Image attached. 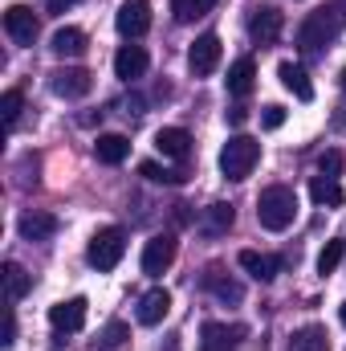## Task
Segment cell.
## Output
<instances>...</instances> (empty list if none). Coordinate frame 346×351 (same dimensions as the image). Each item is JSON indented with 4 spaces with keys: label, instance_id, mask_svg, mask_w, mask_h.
Returning <instances> with one entry per match:
<instances>
[{
    "label": "cell",
    "instance_id": "6da1fadb",
    "mask_svg": "<svg viewBox=\"0 0 346 351\" xmlns=\"http://www.w3.org/2000/svg\"><path fill=\"white\" fill-rule=\"evenodd\" d=\"M343 29H346V4L343 0H330V4L314 8V12L302 21V29H297V45H302L306 53H314V49L338 41Z\"/></svg>",
    "mask_w": 346,
    "mask_h": 351
},
{
    "label": "cell",
    "instance_id": "7a4b0ae2",
    "mask_svg": "<svg viewBox=\"0 0 346 351\" xmlns=\"http://www.w3.org/2000/svg\"><path fill=\"white\" fill-rule=\"evenodd\" d=\"M297 217V192L289 184H273L257 196V221L269 233H285Z\"/></svg>",
    "mask_w": 346,
    "mask_h": 351
},
{
    "label": "cell",
    "instance_id": "3957f363",
    "mask_svg": "<svg viewBox=\"0 0 346 351\" xmlns=\"http://www.w3.org/2000/svg\"><path fill=\"white\" fill-rule=\"evenodd\" d=\"M261 160V143L253 139V135H232L228 143H224V152H220V172H224V180H249L253 176V168H257Z\"/></svg>",
    "mask_w": 346,
    "mask_h": 351
},
{
    "label": "cell",
    "instance_id": "277c9868",
    "mask_svg": "<svg viewBox=\"0 0 346 351\" xmlns=\"http://www.w3.org/2000/svg\"><path fill=\"white\" fill-rule=\"evenodd\" d=\"M122 254H127V233L114 229V225H106V229H98V233L90 237L86 262L94 265L98 274H106V269H114V265L122 262Z\"/></svg>",
    "mask_w": 346,
    "mask_h": 351
},
{
    "label": "cell",
    "instance_id": "5b68a950",
    "mask_svg": "<svg viewBox=\"0 0 346 351\" xmlns=\"http://www.w3.org/2000/svg\"><path fill=\"white\" fill-rule=\"evenodd\" d=\"M220 37L216 33H200L196 41H191V49H187V66H191V74L196 78H208L216 66H220Z\"/></svg>",
    "mask_w": 346,
    "mask_h": 351
},
{
    "label": "cell",
    "instance_id": "8992f818",
    "mask_svg": "<svg viewBox=\"0 0 346 351\" xmlns=\"http://www.w3.org/2000/svg\"><path fill=\"white\" fill-rule=\"evenodd\" d=\"M114 25H118V33H122L127 41L143 37V33L151 29V0H122V8H118Z\"/></svg>",
    "mask_w": 346,
    "mask_h": 351
},
{
    "label": "cell",
    "instance_id": "52a82bcc",
    "mask_svg": "<svg viewBox=\"0 0 346 351\" xmlns=\"http://www.w3.org/2000/svg\"><path fill=\"white\" fill-rule=\"evenodd\" d=\"M175 237L172 233H159V237H151L147 245H143V274L147 278H159V274H168L175 262Z\"/></svg>",
    "mask_w": 346,
    "mask_h": 351
},
{
    "label": "cell",
    "instance_id": "ba28073f",
    "mask_svg": "<svg viewBox=\"0 0 346 351\" xmlns=\"http://www.w3.org/2000/svg\"><path fill=\"white\" fill-rule=\"evenodd\" d=\"M49 86H53L57 98H86L90 90H94V74L82 70V66H66V70H53Z\"/></svg>",
    "mask_w": 346,
    "mask_h": 351
},
{
    "label": "cell",
    "instance_id": "9c48e42d",
    "mask_svg": "<svg viewBox=\"0 0 346 351\" xmlns=\"http://www.w3.org/2000/svg\"><path fill=\"white\" fill-rule=\"evenodd\" d=\"M281 29H285V16H281L273 4L253 8V16H249V37H253L257 45H273V41L281 37Z\"/></svg>",
    "mask_w": 346,
    "mask_h": 351
},
{
    "label": "cell",
    "instance_id": "30bf717a",
    "mask_svg": "<svg viewBox=\"0 0 346 351\" xmlns=\"http://www.w3.org/2000/svg\"><path fill=\"white\" fill-rule=\"evenodd\" d=\"M4 29H8V37L16 45H33L37 41V16H33V8L29 4H12L4 12Z\"/></svg>",
    "mask_w": 346,
    "mask_h": 351
},
{
    "label": "cell",
    "instance_id": "8fae6325",
    "mask_svg": "<svg viewBox=\"0 0 346 351\" xmlns=\"http://www.w3.org/2000/svg\"><path fill=\"white\" fill-rule=\"evenodd\" d=\"M245 339V327H228V323H204L200 331V351H237Z\"/></svg>",
    "mask_w": 346,
    "mask_h": 351
},
{
    "label": "cell",
    "instance_id": "7c38bea8",
    "mask_svg": "<svg viewBox=\"0 0 346 351\" xmlns=\"http://www.w3.org/2000/svg\"><path fill=\"white\" fill-rule=\"evenodd\" d=\"M147 66H151V58H147V49H143V45H122V49L114 53V78H122V82L143 78V74H147Z\"/></svg>",
    "mask_w": 346,
    "mask_h": 351
},
{
    "label": "cell",
    "instance_id": "4fadbf2b",
    "mask_svg": "<svg viewBox=\"0 0 346 351\" xmlns=\"http://www.w3.org/2000/svg\"><path fill=\"white\" fill-rule=\"evenodd\" d=\"M86 298H70V302H57V306H49V323H53V331H82L86 327Z\"/></svg>",
    "mask_w": 346,
    "mask_h": 351
},
{
    "label": "cell",
    "instance_id": "5bb4252c",
    "mask_svg": "<svg viewBox=\"0 0 346 351\" xmlns=\"http://www.w3.org/2000/svg\"><path fill=\"white\" fill-rule=\"evenodd\" d=\"M168 311H172V294H168L163 286H155V290H147V294L139 298V323H143V327H159V323L168 319Z\"/></svg>",
    "mask_w": 346,
    "mask_h": 351
},
{
    "label": "cell",
    "instance_id": "9a60e30c",
    "mask_svg": "<svg viewBox=\"0 0 346 351\" xmlns=\"http://www.w3.org/2000/svg\"><path fill=\"white\" fill-rule=\"evenodd\" d=\"M49 49L57 53V58H82L90 49V37L78 29V25H62L53 37H49Z\"/></svg>",
    "mask_w": 346,
    "mask_h": 351
},
{
    "label": "cell",
    "instance_id": "2e32d148",
    "mask_svg": "<svg viewBox=\"0 0 346 351\" xmlns=\"http://www.w3.org/2000/svg\"><path fill=\"white\" fill-rule=\"evenodd\" d=\"M277 78H281V86L289 90L297 102H310V98H314V82H310L306 66H297V62H281V66H277Z\"/></svg>",
    "mask_w": 346,
    "mask_h": 351
},
{
    "label": "cell",
    "instance_id": "e0dca14e",
    "mask_svg": "<svg viewBox=\"0 0 346 351\" xmlns=\"http://www.w3.org/2000/svg\"><path fill=\"white\" fill-rule=\"evenodd\" d=\"M253 86H257V62L253 58H237L228 66V94L232 98H249Z\"/></svg>",
    "mask_w": 346,
    "mask_h": 351
},
{
    "label": "cell",
    "instance_id": "ac0fdd59",
    "mask_svg": "<svg viewBox=\"0 0 346 351\" xmlns=\"http://www.w3.org/2000/svg\"><path fill=\"white\" fill-rule=\"evenodd\" d=\"M94 156H98V164H122L127 156H131V139L127 135H114V131H106V135H98L94 139Z\"/></svg>",
    "mask_w": 346,
    "mask_h": 351
},
{
    "label": "cell",
    "instance_id": "d6986e66",
    "mask_svg": "<svg viewBox=\"0 0 346 351\" xmlns=\"http://www.w3.org/2000/svg\"><path fill=\"white\" fill-rule=\"evenodd\" d=\"M232 221H237V213H232V204H224V200H216V204H208V208H204V221H200V233H204V237H224V233L232 229Z\"/></svg>",
    "mask_w": 346,
    "mask_h": 351
},
{
    "label": "cell",
    "instance_id": "ffe728a7",
    "mask_svg": "<svg viewBox=\"0 0 346 351\" xmlns=\"http://www.w3.org/2000/svg\"><path fill=\"white\" fill-rule=\"evenodd\" d=\"M16 229H21L25 241H49V237L57 233V217H53V213H25Z\"/></svg>",
    "mask_w": 346,
    "mask_h": 351
},
{
    "label": "cell",
    "instance_id": "44dd1931",
    "mask_svg": "<svg viewBox=\"0 0 346 351\" xmlns=\"http://www.w3.org/2000/svg\"><path fill=\"white\" fill-rule=\"evenodd\" d=\"M155 147H159L168 160H187V156H191V135H187L183 127H163V131L155 135Z\"/></svg>",
    "mask_w": 346,
    "mask_h": 351
},
{
    "label": "cell",
    "instance_id": "7402d4cb",
    "mask_svg": "<svg viewBox=\"0 0 346 351\" xmlns=\"http://www.w3.org/2000/svg\"><path fill=\"white\" fill-rule=\"evenodd\" d=\"M241 265H245L257 282H273V278L281 274V258H273V254H257V250H241Z\"/></svg>",
    "mask_w": 346,
    "mask_h": 351
},
{
    "label": "cell",
    "instance_id": "603a6c76",
    "mask_svg": "<svg viewBox=\"0 0 346 351\" xmlns=\"http://www.w3.org/2000/svg\"><path fill=\"white\" fill-rule=\"evenodd\" d=\"M310 196H314V204H322V208H338L346 200L343 184H338V180H326V176H314V180H310Z\"/></svg>",
    "mask_w": 346,
    "mask_h": 351
},
{
    "label": "cell",
    "instance_id": "cb8c5ba5",
    "mask_svg": "<svg viewBox=\"0 0 346 351\" xmlns=\"http://www.w3.org/2000/svg\"><path fill=\"white\" fill-rule=\"evenodd\" d=\"M0 278H4V298H8V302H21V298L29 294V286H33V278H29L16 262H4Z\"/></svg>",
    "mask_w": 346,
    "mask_h": 351
},
{
    "label": "cell",
    "instance_id": "d4e9b609",
    "mask_svg": "<svg viewBox=\"0 0 346 351\" xmlns=\"http://www.w3.org/2000/svg\"><path fill=\"white\" fill-rule=\"evenodd\" d=\"M289 351H330V335H326V327L310 323V327L293 331V339H289Z\"/></svg>",
    "mask_w": 346,
    "mask_h": 351
},
{
    "label": "cell",
    "instance_id": "484cf974",
    "mask_svg": "<svg viewBox=\"0 0 346 351\" xmlns=\"http://www.w3.org/2000/svg\"><path fill=\"white\" fill-rule=\"evenodd\" d=\"M204 282H208V290H212L220 302H241V298H245V286H241L237 278H224L220 269H208V278H204Z\"/></svg>",
    "mask_w": 346,
    "mask_h": 351
},
{
    "label": "cell",
    "instance_id": "4316f807",
    "mask_svg": "<svg viewBox=\"0 0 346 351\" xmlns=\"http://www.w3.org/2000/svg\"><path fill=\"white\" fill-rule=\"evenodd\" d=\"M127 348H131V327L122 319H110L106 331L98 335V348L94 351H127Z\"/></svg>",
    "mask_w": 346,
    "mask_h": 351
},
{
    "label": "cell",
    "instance_id": "83f0119b",
    "mask_svg": "<svg viewBox=\"0 0 346 351\" xmlns=\"http://www.w3.org/2000/svg\"><path fill=\"white\" fill-rule=\"evenodd\" d=\"M21 106H25V94H21V90H4V94H0V119H4V127H16Z\"/></svg>",
    "mask_w": 346,
    "mask_h": 351
},
{
    "label": "cell",
    "instance_id": "f1b7e54d",
    "mask_svg": "<svg viewBox=\"0 0 346 351\" xmlns=\"http://www.w3.org/2000/svg\"><path fill=\"white\" fill-rule=\"evenodd\" d=\"M216 0H172V12H175V21H196V16H204L208 8H212Z\"/></svg>",
    "mask_w": 346,
    "mask_h": 351
},
{
    "label": "cell",
    "instance_id": "f546056e",
    "mask_svg": "<svg viewBox=\"0 0 346 351\" xmlns=\"http://www.w3.org/2000/svg\"><path fill=\"white\" fill-rule=\"evenodd\" d=\"M343 254H346V241H326V250L318 254V274H322V278L334 274L338 262H343Z\"/></svg>",
    "mask_w": 346,
    "mask_h": 351
},
{
    "label": "cell",
    "instance_id": "4dcf8cb0",
    "mask_svg": "<svg viewBox=\"0 0 346 351\" xmlns=\"http://www.w3.org/2000/svg\"><path fill=\"white\" fill-rule=\"evenodd\" d=\"M139 176H147L151 184H183L187 180V172H172V168H159V164H139Z\"/></svg>",
    "mask_w": 346,
    "mask_h": 351
},
{
    "label": "cell",
    "instance_id": "1f68e13d",
    "mask_svg": "<svg viewBox=\"0 0 346 351\" xmlns=\"http://www.w3.org/2000/svg\"><path fill=\"white\" fill-rule=\"evenodd\" d=\"M343 152H334V147H330V152H322V160H318V176H326V180H338V176H343Z\"/></svg>",
    "mask_w": 346,
    "mask_h": 351
},
{
    "label": "cell",
    "instance_id": "d6a6232c",
    "mask_svg": "<svg viewBox=\"0 0 346 351\" xmlns=\"http://www.w3.org/2000/svg\"><path fill=\"white\" fill-rule=\"evenodd\" d=\"M281 123H285V106H277V102H269V106L261 110V127H265V131H277Z\"/></svg>",
    "mask_w": 346,
    "mask_h": 351
},
{
    "label": "cell",
    "instance_id": "836d02e7",
    "mask_svg": "<svg viewBox=\"0 0 346 351\" xmlns=\"http://www.w3.org/2000/svg\"><path fill=\"white\" fill-rule=\"evenodd\" d=\"M12 343H16V315L4 311V339H0V348H12Z\"/></svg>",
    "mask_w": 346,
    "mask_h": 351
},
{
    "label": "cell",
    "instance_id": "e575fe53",
    "mask_svg": "<svg viewBox=\"0 0 346 351\" xmlns=\"http://www.w3.org/2000/svg\"><path fill=\"white\" fill-rule=\"evenodd\" d=\"M45 4V12H53V16H62L66 8H74V0H41Z\"/></svg>",
    "mask_w": 346,
    "mask_h": 351
},
{
    "label": "cell",
    "instance_id": "d590c367",
    "mask_svg": "<svg viewBox=\"0 0 346 351\" xmlns=\"http://www.w3.org/2000/svg\"><path fill=\"white\" fill-rule=\"evenodd\" d=\"M245 119H249V110H245V106H232V110H228V123H232V127H241Z\"/></svg>",
    "mask_w": 346,
    "mask_h": 351
},
{
    "label": "cell",
    "instance_id": "8d00e7d4",
    "mask_svg": "<svg viewBox=\"0 0 346 351\" xmlns=\"http://www.w3.org/2000/svg\"><path fill=\"white\" fill-rule=\"evenodd\" d=\"M338 319H343V327H346V302H343V311H338Z\"/></svg>",
    "mask_w": 346,
    "mask_h": 351
},
{
    "label": "cell",
    "instance_id": "74e56055",
    "mask_svg": "<svg viewBox=\"0 0 346 351\" xmlns=\"http://www.w3.org/2000/svg\"><path fill=\"white\" fill-rule=\"evenodd\" d=\"M338 86H343V94H346V70H343V78H338Z\"/></svg>",
    "mask_w": 346,
    "mask_h": 351
}]
</instances>
